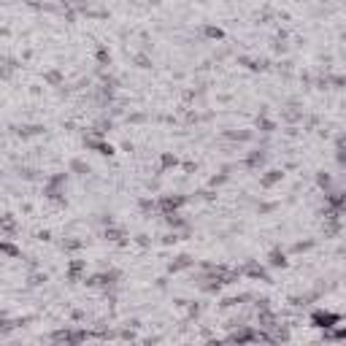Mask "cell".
<instances>
[{"mask_svg": "<svg viewBox=\"0 0 346 346\" xmlns=\"http://www.w3.org/2000/svg\"><path fill=\"white\" fill-rule=\"evenodd\" d=\"M336 338H346V327H341V330L336 333Z\"/></svg>", "mask_w": 346, "mask_h": 346, "instance_id": "obj_3", "label": "cell"}, {"mask_svg": "<svg viewBox=\"0 0 346 346\" xmlns=\"http://www.w3.org/2000/svg\"><path fill=\"white\" fill-rule=\"evenodd\" d=\"M3 252H5V255H19V252H16L11 244H3Z\"/></svg>", "mask_w": 346, "mask_h": 346, "instance_id": "obj_2", "label": "cell"}, {"mask_svg": "<svg viewBox=\"0 0 346 346\" xmlns=\"http://www.w3.org/2000/svg\"><path fill=\"white\" fill-rule=\"evenodd\" d=\"M338 319H341L338 314H327V311L314 314V325H319V327H333V325H338Z\"/></svg>", "mask_w": 346, "mask_h": 346, "instance_id": "obj_1", "label": "cell"}]
</instances>
